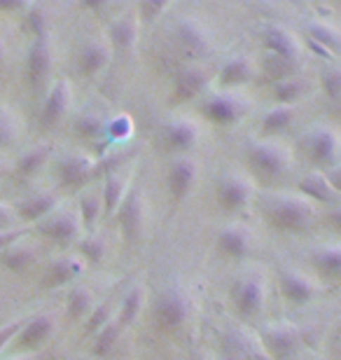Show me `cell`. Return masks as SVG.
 Listing matches in <instances>:
<instances>
[{
  "label": "cell",
  "mask_w": 341,
  "mask_h": 360,
  "mask_svg": "<svg viewBox=\"0 0 341 360\" xmlns=\"http://www.w3.org/2000/svg\"><path fill=\"white\" fill-rule=\"evenodd\" d=\"M264 220L281 232H304L316 220V204L302 194H269L262 201Z\"/></svg>",
  "instance_id": "6da1fadb"
},
{
  "label": "cell",
  "mask_w": 341,
  "mask_h": 360,
  "mask_svg": "<svg viewBox=\"0 0 341 360\" xmlns=\"http://www.w3.org/2000/svg\"><path fill=\"white\" fill-rule=\"evenodd\" d=\"M250 110V103L243 94H236V91H213L199 103V112L204 115L208 122L213 124H236L241 122L245 115Z\"/></svg>",
  "instance_id": "7a4b0ae2"
},
{
  "label": "cell",
  "mask_w": 341,
  "mask_h": 360,
  "mask_svg": "<svg viewBox=\"0 0 341 360\" xmlns=\"http://www.w3.org/2000/svg\"><path fill=\"white\" fill-rule=\"evenodd\" d=\"M304 153L316 167L321 169H332L341 164V136L337 129H332L328 124H318L314 129H309L307 136L302 141Z\"/></svg>",
  "instance_id": "3957f363"
},
{
  "label": "cell",
  "mask_w": 341,
  "mask_h": 360,
  "mask_svg": "<svg viewBox=\"0 0 341 360\" xmlns=\"http://www.w3.org/2000/svg\"><path fill=\"white\" fill-rule=\"evenodd\" d=\"M248 162L250 167L264 178H278L290 169L292 164V155L290 148L283 146L278 141L262 139L248 146Z\"/></svg>",
  "instance_id": "277c9868"
},
{
  "label": "cell",
  "mask_w": 341,
  "mask_h": 360,
  "mask_svg": "<svg viewBox=\"0 0 341 360\" xmlns=\"http://www.w3.org/2000/svg\"><path fill=\"white\" fill-rule=\"evenodd\" d=\"M266 297H269V288H266V281L257 274L243 276L231 290L234 307L243 319H257L266 309Z\"/></svg>",
  "instance_id": "5b68a950"
},
{
  "label": "cell",
  "mask_w": 341,
  "mask_h": 360,
  "mask_svg": "<svg viewBox=\"0 0 341 360\" xmlns=\"http://www.w3.org/2000/svg\"><path fill=\"white\" fill-rule=\"evenodd\" d=\"M190 314H192V300L180 288H166L155 304V319L166 330L183 328L187 319H190Z\"/></svg>",
  "instance_id": "8992f818"
},
{
  "label": "cell",
  "mask_w": 341,
  "mask_h": 360,
  "mask_svg": "<svg viewBox=\"0 0 341 360\" xmlns=\"http://www.w3.org/2000/svg\"><path fill=\"white\" fill-rule=\"evenodd\" d=\"M38 234H42L49 241L56 243H70L77 241L82 234V220L79 213L72 208H56L54 213H49L45 220H40Z\"/></svg>",
  "instance_id": "52a82bcc"
},
{
  "label": "cell",
  "mask_w": 341,
  "mask_h": 360,
  "mask_svg": "<svg viewBox=\"0 0 341 360\" xmlns=\"http://www.w3.org/2000/svg\"><path fill=\"white\" fill-rule=\"evenodd\" d=\"M52 68H54V49H52V42H49V35L33 38L31 49H28V56H26L28 84H31L33 89H42L49 82Z\"/></svg>",
  "instance_id": "ba28073f"
},
{
  "label": "cell",
  "mask_w": 341,
  "mask_h": 360,
  "mask_svg": "<svg viewBox=\"0 0 341 360\" xmlns=\"http://www.w3.org/2000/svg\"><path fill=\"white\" fill-rule=\"evenodd\" d=\"M115 215L120 220V229L124 241L127 243L141 241V236L145 232V194L141 187H131L124 204L120 206V211Z\"/></svg>",
  "instance_id": "9c48e42d"
},
{
  "label": "cell",
  "mask_w": 341,
  "mask_h": 360,
  "mask_svg": "<svg viewBox=\"0 0 341 360\" xmlns=\"http://www.w3.org/2000/svg\"><path fill=\"white\" fill-rule=\"evenodd\" d=\"M252 201V180L243 174H229L220 180L217 185V204L222 206V211L236 213L243 211Z\"/></svg>",
  "instance_id": "30bf717a"
},
{
  "label": "cell",
  "mask_w": 341,
  "mask_h": 360,
  "mask_svg": "<svg viewBox=\"0 0 341 360\" xmlns=\"http://www.w3.org/2000/svg\"><path fill=\"white\" fill-rule=\"evenodd\" d=\"M108 42H110L112 52L127 54L134 52L138 45V38H141V17H138L136 10H129L120 17H115L110 21V28H108Z\"/></svg>",
  "instance_id": "8fae6325"
},
{
  "label": "cell",
  "mask_w": 341,
  "mask_h": 360,
  "mask_svg": "<svg viewBox=\"0 0 341 360\" xmlns=\"http://www.w3.org/2000/svg\"><path fill=\"white\" fill-rule=\"evenodd\" d=\"M94 171H96V162L86 153H68L56 164V176H59L61 187H72V190L89 183Z\"/></svg>",
  "instance_id": "7c38bea8"
},
{
  "label": "cell",
  "mask_w": 341,
  "mask_h": 360,
  "mask_svg": "<svg viewBox=\"0 0 341 360\" xmlns=\"http://www.w3.org/2000/svg\"><path fill=\"white\" fill-rule=\"evenodd\" d=\"M199 178V162L192 160V157H178L176 162L171 164L169 176H166V185H169V194L171 199L180 204L190 197V192L194 190Z\"/></svg>",
  "instance_id": "4fadbf2b"
},
{
  "label": "cell",
  "mask_w": 341,
  "mask_h": 360,
  "mask_svg": "<svg viewBox=\"0 0 341 360\" xmlns=\"http://www.w3.org/2000/svg\"><path fill=\"white\" fill-rule=\"evenodd\" d=\"M262 42H264V47H266V52L274 54V56H278V59L288 61V63H295L302 56V52H304L302 40L297 38L295 31H290V28L281 26V24L266 26L264 35H262Z\"/></svg>",
  "instance_id": "5bb4252c"
},
{
  "label": "cell",
  "mask_w": 341,
  "mask_h": 360,
  "mask_svg": "<svg viewBox=\"0 0 341 360\" xmlns=\"http://www.w3.org/2000/svg\"><path fill=\"white\" fill-rule=\"evenodd\" d=\"M70 105H72V84L66 80V77H61V80L54 82V87L47 94L45 103H42L40 124L47 129L56 127L68 115Z\"/></svg>",
  "instance_id": "9a60e30c"
},
{
  "label": "cell",
  "mask_w": 341,
  "mask_h": 360,
  "mask_svg": "<svg viewBox=\"0 0 341 360\" xmlns=\"http://www.w3.org/2000/svg\"><path fill=\"white\" fill-rule=\"evenodd\" d=\"M257 75V63L250 59L248 54H236L222 63V68L217 70V84L227 91H234L238 87H245L255 80Z\"/></svg>",
  "instance_id": "2e32d148"
},
{
  "label": "cell",
  "mask_w": 341,
  "mask_h": 360,
  "mask_svg": "<svg viewBox=\"0 0 341 360\" xmlns=\"http://www.w3.org/2000/svg\"><path fill=\"white\" fill-rule=\"evenodd\" d=\"M112 47L108 42L105 35H94L91 40L84 42V47L79 49V56H77V68L79 73L84 77H94L98 75L101 70L108 68V63L112 59Z\"/></svg>",
  "instance_id": "e0dca14e"
},
{
  "label": "cell",
  "mask_w": 341,
  "mask_h": 360,
  "mask_svg": "<svg viewBox=\"0 0 341 360\" xmlns=\"http://www.w3.org/2000/svg\"><path fill=\"white\" fill-rule=\"evenodd\" d=\"M56 333V319L54 314H35L31 319H26L24 328H21L19 337V349H28V351H38L45 344L52 340Z\"/></svg>",
  "instance_id": "ac0fdd59"
},
{
  "label": "cell",
  "mask_w": 341,
  "mask_h": 360,
  "mask_svg": "<svg viewBox=\"0 0 341 360\" xmlns=\"http://www.w3.org/2000/svg\"><path fill=\"white\" fill-rule=\"evenodd\" d=\"M210 80H213V73L204 66L183 68L176 75V80H173V98H176L178 103L197 98L210 87Z\"/></svg>",
  "instance_id": "d6986e66"
},
{
  "label": "cell",
  "mask_w": 341,
  "mask_h": 360,
  "mask_svg": "<svg viewBox=\"0 0 341 360\" xmlns=\"http://www.w3.org/2000/svg\"><path fill=\"white\" fill-rule=\"evenodd\" d=\"M131 192V174L122 169L108 171V176L101 187V197H103V215H115L120 206L124 204L127 194Z\"/></svg>",
  "instance_id": "ffe728a7"
},
{
  "label": "cell",
  "mask_w": 341,
  "mask_h": 360,
  "mask_svg": "<svg viewBox=\"0 0 341 360\" xmlns=\"http://www.w3.org/2000/svg\"><path fill=\"white\" fill-rule=\"evenodd\" d=\"M56 206H59V194L52 190H45V192L28 194L19 204H14V211H17V218L21 222H40V220H45L49 213H54Z\"/></svg>",
  "instance_id": "44dd1931"
},
{
  "label": "cell",
  "mask_w": 341,
  "mask_h": 360,
  "mask_svg": "<svg viewBox=\"0 0 341 360\" xmlns=\"http://www.w3.org/2000/svg\"><path fill=\"white\" fill-rule=\"evenodd\" d=\"M278 283H281L283 295H285L292 304H307V302H311L318 292H321L318 281H314L311 276H307L304 271H297V269L283 271Z\"/></svg>",
  "instance_id": "7402d4cb"
},
{
  "label": "cell",
  "mask_w": 341,
  "mask_h": 360,
  "mask_svg": "<svg viewBox=\"0 0 341 360\" xmlns=\"http://www.w3.org/2000/svg\"><path fill=\"white\" fill-rule=\"evenodd\" d=\"M176 38L192 54H206L210 49V31L197 17L180 19L176 24Z\"/></svg>",
  "instance_id": "603a6c76"
},
{
  "label": "cell",
  "mask_w": 341,
  "mask_h": 360,
  "mask_svg": "<svg viewBox=\"0 0 341 360\" xmlns=\"http://www.w3.org/2000/svg\"><path fill=\"white\" fill-rule=\"evenodd\" d=\"M86 262L79 255H61L52 260L47 267L45 276H42V288H61L68 285L70 281H75L79 274L84 271Z\"/></svg>",
  "instance_id": "cb8c5ba5"
},
{
  "label": "cell",
  "mask_w": 341,
  "mask_h": 360,
  "mask_svg": "<svg viewBox=\"0 0 341 360\" xmlns=\"http://www.w3.org/2000/svg\"><path fill=\"white\" fill-rule=\"evenodd\" d=\"M264 344L276 358H290L300 347V333L288 323H276L264 330Z\"/></svg>",
  "instance_id": "d4e9b609"
},
{
  "label": "cell",
  "mask_w": 341,
  "mask_h": 360,
  "mask_svg": "<svg viewBox=\"0 0 341 360\" xmlns=\"http://www.w3.org/2000/svg\"><path fill=\"white\" fill-rule=\"evenodd\" d=\"M217 248H220V253H224L227 257L241 260V257L250 255L252 234L241 225H229L217 234Z\"/></svg>",
  "instance_id": "484cf974"
},
{
  "label": "cell",
  "mask_w": 341,
  "mask_h": 360,
  "mask_svg": "<svg viewBox=\"0 0 341 360\" xmlns=\"http://www.w3.org/2000/svg\"><path fill=\"white\" fill-rule=\"evenodd\" d=\"M164 141L171 150L185 153V150H190L192 146H197L199 127L194 124L192 120H185V117L171 120L169 124L164 127Z\"/></svg>",
  "instance_id": "4316f807"
},
{
  "label": "cell",
  "mask_w": 341,
  "mask_h": 360,
  "mask_svg": "<svg viewBox=\"0 0 341 360\" xmlns=\"http://www.w3.org/2000/svg\"><path fill=\"white\" fill-rule=\"evenodd\" d=\"M35 260H38V246L26 239H21L17 243H12L10 248H5L0 253V264L10 271H26L28 267H33Z\"/></svg>",
  "instance_id": "83f0119b"
},
{
  "label": "cell",
  "mask_w": 341,
  "mask_h": 360,
  "mask_svg": "<svg viewBox=\"0 0 341 360\" xmlns=\"http://www.w3.org/2000/svg\"><path fill=\"white\" fill-rule=\"evenodd\" d=\"M54 155V146L52 143H40V146H33L31 150H26L24 155L19 157L17 167H14V174L19 178H33L38 176L42 169H45V164L52 160Z\"/></svg>",
  "instance_id": "f1b7e54d"
},
{
  "label": "cell",
  "mask_w": 341,
  "mask_h": 360,
  "mask_svg": "<svg viewBox=\"0 0 341 360\" xmlns=\"http://www.w3.org/2000/svg\"><path fill=\"white\" fill-rule=\"evenodd\" d=\"M300 192L302 197H307L311 204H335L339 199V194L332 190L330 180L325 178V174L316 171L300 180Z\"/></svg>",
  "instance_id": "f546056e"
},
{
  "label": "cell",
  "mask_w": 341,
  "mask_h": 360,
  "mask_svg": "<svg viewBox=\"0 0 341 360\" xmlns=\"http://www.w3.org/2000/svg\"><path fill=\"white\" fill-rule=\"evenodd\" d=\"M297 120V110L295 105H276L271 110L264 112L262 117V134L264 136H278L283 131H288L290 127L295 124Z\"/></svg>",
  "instance_id": "4dcf8cb0"
},
{
  "label": "cell",
  "mask_w": 341,
  "mask_h": 360,
  "mask_svg": "<svg viewBox=\"0 0 341 360\" xmlns=\"http://www.w3.org/2000/svg\"><path fill=\"white\" fill-rule=\"evenodd\" d=\"M105 129H108V120L98 110H84L75 120V134L82 141L96 143L101 139H105Z\"/></svg>",
  "instance_id": "1f68e13d"
},
{
  "label": "cell",
  "mask_w": 341,
  "mask_h": 360,
  "mask_svg": "<svg viewBox=\"0 0 341 360\" xmlns=\"http://www.w3.org/2000/svg\"><path fill=\"white\" fill-rule=\"evenodd\" d=\"M79 220H82V227L86 232H94L103 215V197H101V190H86L82 197H79Z\"/></svg>",
  "instance_id": "d6a6232c"
},
{
  "label": "cell",
  "mask_w": 341,
  "mask_h": 360,
  "mask_svg": "<svg viewBox=\"0 0 341 360\" xmlns=\"http://www.w3.org/2000/svg\"><path fill=\"white\" fill-rule=\"evenodd\" d=\"M307 91H309L307 80L295 77V75H290V77H285V80H281V82H274V87H271L276 105H295Z\"/></svg>",
  "instance_id": "836d02e7"
},
{
  "label": "cell",
  "mask_w": 341,
  "mask_h": 360,
  "mask_svg": "<svg viewBox=\"0 0 341 360\" xmlns=\"http://www.w3.org/2000/svg\"><path fill=\"white\" fill-rule=\"evenodd\" d=\"M145 297H148V292H145L143 285H134L131 290L124 295L122 307H120V314H117V321L122 323V328L134 326V323L138 321V316H141L143 307H145Z\"/></svg>",
  "instance_id": "e575fe53"
},
{
  "label": "cell",
  "mask_w": 341,
  "mask_h": 360,
  "mask_svg": "<svg viewBox=\"0 0 341 360\" xmlns=\"http://www.w3.org/2000/svg\"><path fill=\"white\" fill-rule=\"evenodd\" d=\"M94 292L86 285H77L68 292L66 300V314L68 319L79 321V319H89V314L94 311Z\"/></svg>",
  "instance_id": "d590c367"
},
{
  "label": "cell",
  "mask_w": 341,
  "mask_h": 360,
  "mask_svg": "<svg viewBox=\"0 0 341 360\" xmlns=\"http://www.w3.org/2000/svg\"><path fill=\"white\" fill-rule=\"evenodd\" d=\"M122 323L117 321V316H115L112 321H108L103 328L98 330L96 337H94V356L98 358H105L110 351L117 347L120 337H122Z\"/></svg>",
  "instance_id": "8d00e7d4"
},
{
  "label": "cell",
  "mask_w": 341,
  "mask_h": 360,
  "mask_svg": "<svg viewBox=\"0 0 341 360\" xmlns=\"http://www.w3.org/2000/svg\"><path fill=\"white\" fill-rule=\"evenodd\" d=\"M307 31L316 45L330 49V52H339L341 49V31L332 24H328V21H311L307 26Z\"/></svg>",
  "instance_id": "74e56055"
},
{
  "label": "cell",
  "mask_w": 341,
  "mask_h": 360,
  "mask_svg": "<svg viewBox=\"0 0 341 360\" xmlns=\"http://www.w3.org/2000/svg\"><path fill=\"white\" fill-rule=\"evenodd\" d=\"M314 264L323 276L339 278L341 276V246H328V248L316 250Z\"/></svg>",
  "instance_id": "f35d334b"
},
{
  "label": "cell",
  "mask_w": 341,
  "mask_h": 360,
  "mask_svg": "<svg viewBox=\"0 0 341 360\" xmlns=\"http://www.w3.org/2000/svg\"><path fill=\"white\" fill-rule=\"evenodd\" d=\"M21 134V122L17 117V112L7 105H0V150L12 148L19 141Z\"/></svg>",
  "instance_id": "ab89813d"
},
{
  "label": "cell",
  "mask_w": 341,
  "mask_h": 360,
  "mask_svg": "<svg viewBox=\"0 0 341 360\" xmlns=\"http://www.w3.org/2000/svg\"><path fill=\"white\" fill-rule=\"evenodd\" d=\"M105 250H108V243L103 236L98 234H89L79 241V257L89 264H101L105 257Z\"/></svg>",
  "instance_id": "60d3db41"
},
{
  "label": "cell",
  "mask_w": 341,
  "mask_h": 360,
  "mask_svg": "<svg viewBox=\"0 0 341 360\" xmlns=\"http://www.w3.org/2000/svg\"><path fill=\"white\" fill-rule=\"evenodd\" d=\"M134 136V120L129 115H117V117L108 120V129H105V139L108 143H124Z\"/></svg>",
  "instance_id": "b9f144b4"
},
{
  "label": "cell",
  "mask_w": 341,
  "mask_h": 360,
  "mask_svg": "<svg viewBox=\"0 0 341 360\" xmlns=\"http://www.w3.org/2000/svg\"><path fill=\"white\" fill-rule=\"evenodd\" d=\"M24 21L28 26V31L33 33V38H42V35H49V19L47 12L42 5H31L24 12Z\"/></svg>",
  "instance_id": "7bdbcfd3"
},
{
  "label": "cell",
  "mask_w": 341,
  "mask_h": 360,
  "mask_svg": "<svg viewBox=\"0 0 341 360\" xmlns=\"http://www.w3.org/2000/svg\"><path fill=\"white\" fill-rule=\"evenodd\" d=\"M166 10H169V3H166V0H145V3L136 7L138 17H141V24H155Z\"/></svg>",
  "instance_id": "ee69618b"
},
{
  "label": "cell",
  "mask_w": 341,
  "mask_h": 360,
  "mask_svg": "<svg viewBox=\"0 0 341 360\" xmlns=\"http://www.w3.org/2000/svg\"><path fill=\"white\" fill-rule=\"evenodd\" d=\"M323 82V91L328 94L330 98L339 101L341 98V68H325L321 75Z\"/></svg>",
  "instance_id": "f6af8a7d"
},
{
  "label": "cell",
  "mask_w": 341,
  "mask_h": 360,
  "mask_svg": "<svg viewBox=\"0 0 341 360\" xmlns=\"http://www.w3.org/2000/svg\"><path fill=\"white\" fill-rule=\"evenodd\" d=\"M115 316H110V307L108 304H101V307H94V311L89 314V319H86V333L96 335L101 328L105 326L108 321H112Z\"/></svg>",
  "instance_id": "bcb514c9"
},
{
  "label": "cell",
  "mask_w": 341,
  "mask_h": 360,
  "mask_svg": "<svg viewBox=\"0 0 341 360\" xmlns=\"http://www.w3.org/2000/svg\"><path fill=\"white\" fill-rule=\"evenodd\" d=\"M26 319H17L12 323H5V326H0V351H3L7 344H10L14 337L21 333V328H24Z\"/></svg>",
  "instance_id": "7dc6e473"
},
{
  "label": "cell",
  "mask_w": 341,
  "mask_h": 360,
  "mask_svg": "<svg viewBox=\"0 0 341 360\" xmlns=\"http://www.w3.org/2000/svg\"><path fill=\"white\" fill-rule=\"evenodd\" d=\"M26 234H28L26 227H14V229H7V232H0V253H3L5 248H10L12 243L26 239Z\"/></svg>",
  "instance_id": "c3c4849f"
},
{
  "label": "cell",
  "mask_w": 341,
  "mask_h": 360,
  "mask_svg": "<svg viewBox=\"0 0 341 360\" xmlns=\"http://www.w3.org/2000/svg\"><path fill=\"white\" fill-rule=\"evenodd\" d=\"M17 211L10 204H0V232H7V229H14L17 225Z\"/></svg>",
  "instance_id": "681fc988"
},
{
  "label": "cell",
  "mask_w": 341,
  "mask_h": 360,
  "mask_svg": "<svg viewBox=\"0 0 341 360\" xmlns=\"http://www.w3.org/2000/svg\"><path fill=\"white\" fill-rule=\"evenodd\" d=\"M31 3L24 0H0V12H26Z\"/></svg>",
  "instance_id": "f907efd6"
},
{
  "label": "cell",
  "mask_w": 341,
  "mask_h": 360,
  "mask_svg": "<svg viewBox=\"0 0 341 360\" xmlns=\"http://www.w3.org/2000/svg\"><path fill=\"white\" fill-rule=\"evenodd\" d=\"M325 178L330 180V185H332V190H335L337 194H341V164H337V167H332L328 171H323Z\"/></svg>",
  "instance_id": "816d5d0a"
},
{
  "label": "cell",
  "mask_w": 341,
  "mask_h": 360,
  "mask_svg": "<svg viewBox=\"0 0 341 360\" xmlns=\"http://www.w3.org/2000/svg\"><path fill=\"white\" fill-rule=\"evenodd\" d=\"M5 61H7V47H5L3 35H0V70L5 68Z\"/></svg>",
  "instance_id": "f5cc1de1"
},
{
  "label": "cell",
  "mask_w": 341,
  "mask_h": 360,
  "mask_svg": "<svg viewBox=\"0 0 341 360\" xmlns=\"http://www.w3.org/2000/svg\"><path fill=\"white\" fill-rule=\"evenodd\" d=\"M330 222H332V225H335L337 229H341V208H337V211L330 215Z\"/></svg>",
  "instance_id": "db71d44e"
},
{
  "label": "cell",
  "mask_w": 341,
  "mask_h": 360,
  "mask_svg": "<svg viewBox=\"0 0 341 360\" xmlns=\"http://www.w3.org/2000/svg\"><path fill=\"white\" fill-rule=\"evenodd\" d=\"M3 176H5V162L0 160V178H3Z\"/></svg>",
  "instance_id": "11a10c76"
},
{
  "label": "cell",
  "mask_w": 341,
  "mask_h": 360,
  "mask_svg": "<svg viewBox=\"0 0 341 360\" xmlns=\"http://www.w3.org/2000/svg\"><path fill=\"white\" fill-rule=\"evenodd\" d=\"M3 311H5V302H3V297H0V316H3Z\"/></svg>",
  "instance_id": "9f6ffc18"
},
{
  "label": "cell",
  "mask_w": 341,
  "mask_h": 360,
  "mask_svg": "<svg viewBox=\"0 0 341 360\" xmlns=\"http://www.w3.org/2000/svg\"><path fill=\"white\" fill-rule=\"evenodd\" d=\"M14 360H33V356H21V358H14Z\"/></svg>",
  "instance_id": "6f0895ef"
}]
</instances>
